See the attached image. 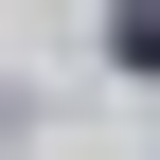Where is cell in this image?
I'll list each match as a JSON object with an SVG mask.
<instances>
[{"mask_svg":"<svg viewBox=\"0 0 160 160\" xmlns=\"http://www.w3.org/2000/svg\"><path fill=\"white\" fill-rule=\"evenodd\" d=\"M125 53H142V71H160V0H125Z\"/></svg>","mask_w":160,"mask_h":160,"instance_id":"1","label":"cell"}]
</instances>
